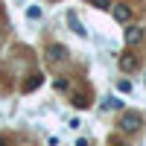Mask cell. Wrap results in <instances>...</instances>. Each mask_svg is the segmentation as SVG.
Returning a JSON list of instances; mask_svg holds the SVG:
<instances>
[{"mask_svg": "<svg viewBox=\"0 0 146 146\" xmlns=\"http://www.w3.org/2000/svg\"><path fill=\"white\" fill-rule=\"evenodd\" d=\"M143 126V117L137 111H123V117H120V129L123 131H137Z\"/></svg>", "mask_w": 146, "mask_h": 146, "instance_id": "obj_1", "label": "cell"}, {"mask_svg": "<svg viewBox=\"0 0 146 146\" xmlns=\"http://www.w3.org/2000/svg\"><path fill=\"white\" fill-rule=\"evenodd\" d=\"M111 15H114L117 23H129L131 21V9L126 3H111Z\"/></svg>", "mask_w": 146, "mask_h": 146, "instance_id": "obj_2", "label": "cell"}, {"mask_svg": "<svg viewBox=\"0 0 146 146\" xmlns=\"http://www.w3.org/2000/svg\"><path fill=\"white\" fill-rule=\"evenodd\" d=\"M120 70L123 73H135L137 67H140V62H137V56H131V53H126V56H120Z\"/></svg>", "mask_w": 146, "mask_h": 146, "instance_id": "obj_3", "label": "cell"}, {"mask_svg": "<svg viewBox=\"0 0 146 146\" xmlns=\"http://www.w3.org/2000/svg\"><path fill=\"white\" fill-rule=\"evenodd\" d=\"M123 38H126L129 47H131V44H140V41H143V27H126Z\"/></svg>", "mask_w": 146, "mask_h": 146, "instance_id": "obj_4", "label": "cell"}, {"mask_svg": "<svg viewBox=\"0 0 146 146\" xmlns=\"http://www.w3.org/2000/svg\"><path fill=\"white\" fill-rule=\"evenodd\" d=\"M67 27H70L73 32H76V35H79V38H88V32H85V27H82V21L76 18V12H73V9L67 12Z\"/></svg>", "mask_w": 146, "mask_h": 146, "instance_id": "obj_5", "label": "cell"}, {"mask_svg": "<svg viewBox=\"0 0 146 146\" xmlns=\"http://www.w3.org/2000/svg\"><path fill=\"white\" fill-rule=\"evenodd\" d=\"M50 58H53V62H64L67 50H64V47H50Z\"/></svg>", "mask_w": 146, "mask_h": 146, "instance_id": "obj_6", "label": "cell"}, {"mask_svg": "<svg viewBox=\"0 0 146 146\" xmlns=\"http://www.w3.org/2000/svg\"><path fill=\"white\" fill-rule=\"evenodd\" d=\"M102 108H105V111H114V108H123V102H120L117 96H108V100L102 102Z\"/></svg>", "mask_w": 146, "mask_h": 146, "instance_id": "obj_7", "label": "cell"}, {"mask_svg": "<svg viewBox=\"0 0 146 146\" xmlns=\"http://www.w3.org/2000/svg\"><path fill=\"white\" fill-rule=\"evenodd\" d=\"M38 85H41V76H32V79H29L27 85H23V91L29 94V91H35V88H38Z\"/></svg>", "mask_w": 146, "mask_h": 146, "instance_id": "obj_8", "label": "cell"}, {"mask_svg": "<svg viewBox=\"0 0 146 146\" xmlns=\"http://www.w3.org/2000/svg\"><path fill=\"white\" fill-rule=\"evenodd\" d=\"M27 18H29V21H41V9H38V6H29V9H27Z\"/></svg>", "mask_w": 146, "mask_h": 146, "instance_id": "obj_9", "label": "cell"}, {"mask_svg": "<svg viewBox=\"0 0 146 146\" xmlns=\"http://www.w3.org/2000/svg\"><path fill=\"white\" fill-rule=\"evenodd\" d=\"M117 88L123 91V94H131V82H129V79H120V82H117Z\"/></svg>", "mask_w": 146, "mask_h": 146, "instance_id": "obj_10", "label": "cell"}, {"mask_svg": "<svg viewBox=\"0 0 146 146\" xmlns=\"http://www.w3.org/2000/svg\"><path fill=\"white\" fill-rule=\"evenodd\" d=\"M96 9H111V0H91Z\"/></svg>", "mask_w": 146, "mask_h": 146, "instance_id": "obj_11", "label": "cell"}, {"mask_svg": "<svg viewBox=\"0 0 146 146\" xmlns=\"http://www.w3.org/2000/svg\"><path fill=\"white\" fill-rule=\"evenodd\" d=\"M53 88H56V91H67V79H56Z\"/></svg>", "mask_w": 146, "mask_h": 146, "instance_id": "obj_12", "label": "cell"}, {"mask_svg": "<svg viewBox=\"0 0 146 146\" xmlns=\"http://www.w3.org/2000/svg\"><path fill=\"white\" fill-rule=\"evenodd\" d=\"M0 146H6V137H3V135H0Z\"/></svg>", "mask_w": 146, "mask_h": 146, "instance_id": "obj_13", "label": "cell"}]
</instances>
